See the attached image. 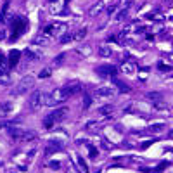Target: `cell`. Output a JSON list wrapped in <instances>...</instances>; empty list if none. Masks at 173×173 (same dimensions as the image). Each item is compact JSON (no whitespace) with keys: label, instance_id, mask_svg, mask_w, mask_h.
Returning a JSON list of instances; mask_svg holds the SVG:
<instances>
[{"label":"cell","instance_id":"16","mask_svg":"<svg viewBox=\"0 0 173 173\" xmlns=\"http://www.w3.org/2000/svg\"><path fill=\"white\" fill-rule=\"evenodd\" d=\"M121 71L125 73V74H133V73L137 71V66L133 64V62H123L121 64Z\"/></svg>","mask_w":173,"mask_h":173},{"label":"cell","instance_id":"2","mask_svg":"<svg viewBox=\"0 0 173 173\" xmlns=\"http://www.w3.org/2000/svg\"><path fill=\"white\" fill-rule=\"evenodd\" d=\"M68 112H69L68 107H59V109L52 111L50 114L45 116V120H43V128H45V130H54V126H55L57 123H61V121L66 120Z\"/></svg>","mask_w":173,"mask_h":173},{"label":"cell","instance_id":"13","mask_svg":"<svg viewBox=\"0 0 173 173\" xmlns=\"http://www.w3.org/2000/svg\"><path fill=\"white\" fill-rule=\"evenodd\" d=\"M111 80H112V83H114V88H116V90L123 92V93H126V92H130V87H128L126 83H123L121 80H118L116 76H114V78H111Z\"/></svg>","mask_w":173,"mask_h":173},{"label":"cell","instance_id":"29","mask_svg":"<svg viewBox=\"0 0 173 173\" xmlns=\"http://www.w3.org/2000/svg\"><path fill=\"white\" fill-rule=\"evenodd\" d=\"M23 54H24V55H28L31 61H36V59L40 57V54H35V52H31V49H26V50L23 52Z\"/></svg>","mask_w":173,"mask_h":173},{"label":"cell","instance_id":"36","mask_svg":"<svg viewBox=\"0 0 173 173\" xmlns=\"http://www.w3.org/2000/svg\"><path fill=\"white\" fill-rule=\"evenodd\" d=\"M62 59H64V54H61V55H57V57L54 59V64H55V66H59V64H62Z\"/></svg>","mask_w":173,"mask_h":173},{"label":"cell","instance_id":"35","mask_svg":"<svg viewBox=\"0 0 173 173\" xmlns=\"http://www.w3.org/2000/svg\"><path fill=\"white\" fill-rule=\"evenodd\" d=\"M159 69H161V71H172V66H170V64H163V62H161V64H159Z\"/></svg>","mask_w":173,"mask_h":173},{"label":"cell","instance_id":"1","mask_svg":"<svg viewBox=\"0 0 173 173\" xmlns=\"http://www.w3.org/2000/svg\"><path fill=\"white\" fill-rule=\"evenodd\" d=\"M80 90H82V85H80L78 82H73V83L64 85V87H59V88H55V90L52 92L50 95H47V99H45V106H49V107H55V106H59V104H62V102H66L71 95L78 93Z\"/></svg>","mask_w":173,"mask_h":173},{"label":"cell","instance_id":"26","mask_svg":"<svg viewBox=\"0 0 173 173\" xmlns=\"http://www.w3.org/2000/svg\"><path fill=\"white\" fill-rule=\"evenodd\" d=\"M76 50L80 52V54H82V55H85V57H87V55H90L92 49H90V47H88V45H80V47H78V49H76Z\"/></svg>","mask_w":173,"mask_h":173},{"label":"cell","instance_id":"21","mask_svg":"<svg viewBox=\"0 0 173 173\" xmlns=\"http://www.w3.org/2000/svg\"><path fill=\"white\" fill-rule=\"evenodd\" d=\"M36 139V133L31 132V130H24V135H23V142H31V140H35Z\"/></svg>","mask_w":173,"mask_h":173},{"label":"cell","instance_id":"6","mask_svg":"<svg viewBox=\"0 0 173 173\" xmlns=\"http://www.w3.org/2000/svg\"><path fill=\"white\" fill-rule=\"evenodd\" d=\"M95 73L101 76V78H114L118 74V69L116 66L112 64H101L99 68H95Z\"/></svg>","mask_w":173,"mask_h":173},{"label":"cell","instance_id":"31","mask_svg":"<svg viewBox=\"0 0 173 173\" xmlns=\"http://www.w3.org/2000/svg\"><path fill=\"white\" fill-rule=\"evenodd\" d=\"M50 74H52V69H50V68H43V69L40 71V74H38V78H49Z\"/></svg>","mask_w":173,"mask_h":173},{"label":"cell","instance_id":"34","mask_svg":"<svg viewBox=\"0 0 173 173\" xmlns=\"http://www.w3.org/2000/svg\"><path fill=\"white\" fill-rule=\"evenodd\" d=\"M88 153H90V158H92V159H95V158L99 156V151H97L93 145H88Z\"/></svg>","mask_w":173,"mask_h":173},{"label":"cell","instance_id":"38","mask_svg":"<svg viewBox=\"0 0 173 173\" xmlns=\"http://www.w3.org/2000/svg\"><path fill=\"white\" fill-rule=\"evenodd\" d=\"M112 2H114V4H118L120 7H123L125 4H128V0H112Z\"/></svg>","mask_w":173,"mask_h":173},{"label":"cell","instance_id":"33","mask_svg":"<svg viewBox=\"0 0 173 173\" xmlns=\"http://www.w3.org/2000/svg\"><path fill=\"white\" fill-rule=\"evenodd\" d=\"M163 123H158V125H151V126H149V130H151V132H161V130H163Z\"/></svg>","mask_w":173,"mask_h":173},{"label":"cell","instance_id":"5","mask_svg":"<svg viewBox=\"0 0 173 173\" xmlns=\"http://www.w3.org/2000/svg\"><path fill=\"white\" fill-rule=\"evenodd\" d=\"M35 87V78L33 76H24L19 83H18V87L12 90V95H24V93H28Z\"/></svg>","mask_w":173,"mask_h":173},{"label":"cell","instance_id":"37","mask_svg":"<svg viewBox=\"0 0 173 173\" xmlns=\"http://www.w3.org/2000/svg\"><path fill=\"white\" fill-rule=\"evenodd\" d=\"M49 166H50V168H54V170H59V168H61V163H59V161H50V163H49Z\"/></svg>","mask_w":173,"mask_h":173},{"label":"cell","instance_id":"9","mask_svg":"<svg viewBox=\"0 0 173 173\" xmlns=\"http://www.w3.org/2000/svg\"><path fill=\"white\" fill-rule=\"evenodd\" d=\"M7 133H9V137L14 142H18V140H23L24 130L23 128H18V126H7Z\"/></svg>","mask_w":173,"mask_h":173},{"label":"cell","instance_id":"22","mask_svg":"<svg viewBox=\"0 0 173 173\" xmlns=\"http://www.w3.org/2000/svg\"><path fill=\"white\" fill-rule=\"evenodd\" d=\"M76 159H78V166H80V172H82V173H90V172H88V166H87L85 159H83V156H78Z\"/></svg>","mask_w":173,"mask_h":173},{"label":"cell","instance_id":"30","mask_svg":"<svg viewBox=\"0 0 173 173\" xmlns=\"http://www.w3.org/2000/svg\"><path fill=\"white\" fill-rule=\"evenodd\" d=\"M118 9H120V5H118V4H114V2H111V4H109V7H107V16H112Z\"/></svg>","mask_w":173,"mask_h":173},{"label":"cell","instance_id":"17","mask_svg":"<svg viewBox=\"0 0 173 173\" xmlns=\"http://www.w3.org/2000/svg\"><path fill=\"white\" fill-rule=\"evenodd\" d=\"M145 18H147V19H151V21H158V23H161V21L164 19V16H163V12H161V10H153V12H149Z\"/></svg>","mask_w":173,"mask_h":173},{"label":"cell","instance_id":"24","mask_svg":"<svg viewBox=\"0 0 173 173\" xmlns=\"http://www.w3.org/2000/svg\"><path fill=\"white\" fill-rule=\"evenodd\" d=\"M9 4H10V2H5V4H4V7H2V12H0V23L7 21V10H9Z\"/></svg>","mask_w":173,"mask_h":173},{"label":"cell","instance_id":"19","mask_svg":"<svg viewBox=\"0 0 173 173\" xmlns=\"http://www.w3.org/2000/svg\"><path fill=\"white\" fill-rule=\"evenodd\" d=\"M145 99H147V101H151V102H158V101H161V99H163V95H161L159 92H149V93L145 95Z\"/></svg>","mask_w":173,"mask_h":173},{"label":"cell","instance_id":"39","mask_svg":"<svg viewBox=\"0 0 173 173\" xmlns=\"http://www.w3.org/2000/svg\"><path fill=\"white\" fill-rule=\"evenodd\" d=\"M154 142H156V140H147V142H145V144H144V145H142V151H144V149H147L149 145H153Z\"/></svg>","mask_w":173,"mask_h":173},{"label":"cell","instance_id":"27","mask_svg":"<svg viewBox=\"0 0 173 173\" xmlns=\"http://www.w3.org/2000/svg\"><path fill=\"white\" fill-rule=\"evenodd\" d=\"M92 106V95L90 93H85L83 95V109H88Z\"/></svg>","mask_w":173,"mask_h":173},{"label":"cell","instance_id":"14","mask_svg":"<svg viewBox=\"0 0 173 173\" xmlns=\"http://www.w3.org/2000/svg\"><path fill=\"white\" fill-rule=\"evenodd\" d=\"M99 114H101V116H104V118H111L112 114H114V106L107 104V106H102V107H99Z\"/></svg>","mask_w":173,"mask_h":173},{"label":"cell","instance_id":"23","mask_svg":"<svg viewBox=\"0 0 173 173\" xmlns=\"http://www.w3.org/2000/svg\"><path fill=\"white\" fill-rule=\"evenodd\" d=\"M87 33H88V30L87 28H82L78 33H73V40H83L87 36Z\"/></svg>","mask_w":173,"mask_h":173},{"label":"cell","instance_id":"40","mask_svg":"<svg viewBox=\"0 0 173 173\" xmlns=\"http://www.w3.org/2000/svg\"><path fill=\"white\" fill-rule=\"evenodd\" d=\"M140 172H144V173H151V168H140Z\"/></svg>","mask_w":173,"mask_h":173},{"label":"cell","instance_id":"43","mask_svg":"<svg viewBox=\"0 0 173 173\" xmlns=\"http://www.w3.org/2000/svg\"><path fill=\"white\" fill-rule=\"evenodd\" d=\"M170 19H172V21H173V16H172V18H170Z\"/></svg>","mask_w":173,"mask_h":173},{"label":"cell","instance_id":"20","mask_svg":"<svg viewBox=\"0 0 173 173\" xmlns=\"http://www.w3.org/2000/svg\"><path fill=\"white\" fill-rule=\"evenodd\" d=\"M99 54H101V57H111V55H112V50H111V47H109V45H101Z\"/></svg>","mask_w":173,"mask_h":173},{"label":"cell","instance_id":"11","mask_svg":"<svg viewBox=\"0 0 173 173\" xmlns=\"http://www.w3.org/2000/svg\"><path fill=\"white\" fill-rule=\"evenodd\" d=\"M10 66H9V59H7V55H4L2 52H0V76H5L7 73H9Z\"/></svg>","mask_w":173,"mask_h":173},{"label":"cell","instance_id":"8","mask_svg":"<svg viewBox=\"0 0 173 173\" xmlns=\"http://www.w3.org/2000/svg\"><path fill=\"white\" fill-rule=\"evenodd\" d=\"M114 93H116V88L114 87H99V88H95V92H93V95L99 97V99H109Z\"/></svg>","mask_w":173,"mask_h":173},{"label":"cell","instance_id":"15","mask_svg":"<svg viewBox=\"0 0 173 173\" xmlns=\"http://www.w3.org/2000/svg\"><path fill=\"white\" fill-rule=\"evenodd\" d=\"M49 43H50V40H49V36H45V35H38V36L33 38V45H38V47H47Z\"/></svg>","mask_w":173,"mask_h":173},{"label":"cell","instance_id":"10","mask_svg":"<svg viewBox=\"0 0 173 173\" xmlns=\"http://www.w3.org/2000/svg\"><path fill=\"white\" fill-rule=\"evenodd\" d=\"M21 55H23V52H21V50H16V49H12V50L9 52L7 59H9V66H10V68H16V66H18V62H19Z\"/></svg>","mask_w":173,"mask_h":173},{"label":"cell","instance_id":"7","mask_svg":"<svg viewBox=\"0 0 173 173\" xmlns=\"http://www.w3.org/2000/svg\"><path fill=\"white\" fill-rule=\"evenodd\" d=\"M45 99H47V95L43 93L42 90H35L31 93V101H30V106L31 109H40L42 106H45Z\"/></svg>","mask_w":173,"mask_h":173},{"label":"cell","instance_id":"32","mask_svg":"<svg viewBox=\"0 0 173 173\" xmlns=\"http://www.w3.org/2000/svg\"><path fill=\"white\" fill-rule=\"evenodd\" d=\"M153 106L156 107V109H166V107H168V104H166L163 99H161V101H158V102H153Z\"/></svg>","mask_w":173,"mask_h":173},{"label":"cell","instance_id":"12","mask_svg":"<svg viewBox=\"0 0 173 173\" xmlns=\"http://www.w3.org/2000/svg\"><path fill=\"white\" fill-rule=\"evenodd\" d=\"M10 111H12V102H9V101L0 102V118H5V116H9Z\"/></svg>","mask_w":173,"mask_h":173},{"label":"cell","instance_id":"28","mask_svg":"<svg viewBox=\"0 0 173 173\" xmlns=\"http://www.w3.org/2000/svg\"><path fill=\"white\" fill-rule=\"evenodd\" d=\"M126 14H128V7H123V9L120 10L118 14H116V21H118V23H120V21H123L125 18H126Z\"/></svg>","mask_w":173,"mask_h":173},{"label":"cell","instance_id":"25","mask_svg":"<svg viewBox=\"0 0 173 173\" xmlns=\"http://www.w3.org/2000/svg\"><path fill=\"white\" fill-rule=\"evenodd\" d=\"M168 166H170V163H168V161H161V163H159L158 166H156V168H154L153 173H163L164 170L168 168Z\"/></svg>","mask_w":173,"mask_h":173},{"label":"cell","instance_id":"42","mask_svg":"<svg viewBox=\"0 0 173 173\" xmlns=\"http://www.w3.org/2000/svg\"><path fill=\"white\" fill-rule=\"evenodd\" d=\"M55 2H57V0H50V4H55Z\"/></svg>","mask_w":173,"mask_h":173},{"label":"cell","instance_id":"4","mask_svg":"<svg viewBox=\"0 0 173 173\" xmlns=\"http://www.w3.org/2000/svg\"><path fill=\"white\" fill-rule=\"evenodd\" d=\"M68 33V24L66 23H50L43 28V35L49 38H61Z\"/></svg>","mask_w":173,"mask_h":173},{"label":"cell","instance_id":"18","mask_svg":"<svg viewBox=\"0 0 173 173\" xmlns=\"http://www.w3.org/2000/svg\"><path fill=\"white\" fill-rule=\"evenodd\" d=\"M102 9H104V4H102V2H99V4H95V5H93V7L88 10V14H90L92 18H95V16H99V14H101Z\"/></svg>","mask_w":173,"mask_h":173},{"label":"cell","instance_id":"41","mask_svg":"<svg viewBox=\"0 0 173 173\" xmlns=\"http://www.w3.org/2000/svg\"><path fill=\"white\" fill-rule=\"evenodd\" d=\"M168 137H170V139H173V130H170V133H168Z\"/></svg>","mask_w":173,"mask_h":173},{"label":"cell","instance_id":"3","mask_svg":"<svg viewBox=\"0 0 173 173\" xmlns=\"http://www.w3.org/2000/svg\"><path fill=\"white\" fill-rule=\"evenodd\" d=\"M9 23H10V31H12L10 42H16L24 31L28 30V19L23 18V16H12V19Z\"/></svg>","mask_w":173,"mask_h":173}]
</instances>
